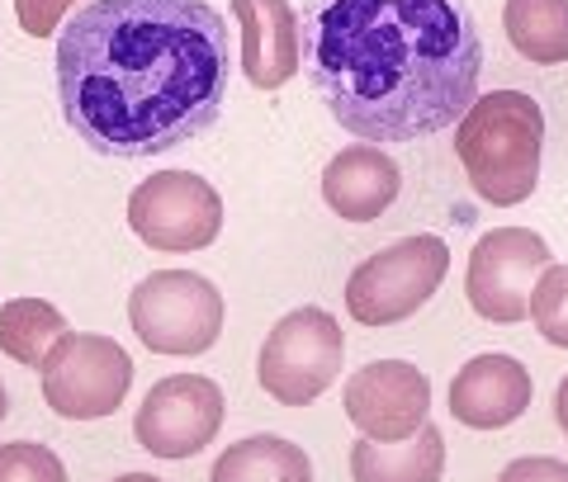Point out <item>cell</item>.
<instances>
[{
    "mask_svg": "<svg viewBox=\"0 0 568 482\" xmlns=\"http://www.w3.org/2000/svg\"><path fill=\"white\" fill-rule=\"evenodd\" d=\"M209 482H313V459L284 435H246L219 454Z\"/></svg>",
    "mask_w": 568,
    "mask_h": 482,
    "instance_id": "16",
    "label": "cell"
},
{
    "mask_svg": "<svg viewBox=\"0 0 568 482\" xmlns=\"http://www.w3.org/2000/svg\"><path fill=\"white\" fill-rule=\"evenodd\" d=\"M555 421H559V431L568 435V373L559 379V392H555Z\"/></svg>",
    "mask_w": 568,
    "mask_h": 482,
    "instance_id": "23",
    "label": "cell"
},
{
    "mask_svg": "<svg viewBox=\"0 0 568 482\" xmlns=\"http://www.w3.org/2000/svg\"><path fill=\"white\" fill-rule=\"evenodd\" d=\"M545 152V114L521 91H493L455 123V156L474 194L493 208H511L536 194Z\"/></svg>",
    "mask_w": 568,
    "mask_h": 482,
    "instance_id": "3",
    "label": "cell"
},
{
    "mask_svg": "<svg viewBox=\"0 0 568 482\" xmlns=\"http://www.w3.org/2000/svg\"><path fill=\"white\" fill-rule=\"evenodd\" d=\"M304 76L361 142H417L469 114L484 43L465 0H308Z\"/></svg>",
    "mask_w": 568,
    "mask_h": 482,
    "instance_id": "2",
    "label": "cell"
},
{
    "mask_svg": "<svg viewBox=\"0 0 568 482\" xmlns=\"http://www.w3.org/2000/svg\"><path fill=\"white\" fill-rule=\"evenodd\" d=\"M0 482H67V469L43 444L14 440V444H0Z\"/></svg>",
    "mask_w": 568,
    "mask_h": 482,
    "instance_id": "20",
    "label": "cell"
},
{
    "mask_svg": "<svg viewBox=\"0 0 568 482\" xmlns=\"http://www.w3.org/2000/svg\"><path fill=\"white\" fill-rule=\"evenodd\" d=\"M43 402L67 421H100L114 417L133 388V360L114 336L100 331H67L39 365Z\"/></svg>",
    "mask_w": 568,
    "mask_h": 482,
    "instance_id": "7",
    "label": "cell"
},
{
    "mask_svg": "<svg viewBox=\"0 0 568 482\" xmlns=\"http://www.w3.org/2000/svg\"><path fill=\"white\" fill-rule=\"evenodd\" d=\"M549 265V242L530 227H493L474 242L465 294L469 308L484 321H526L530 317V289Z\"/></svg>",
    "mask_w": 568,
    "mask_h": 482,
    "instance_id": "9",
    "label": "cell"
},
{
    "mask_svg": "<svg viewBox=\"0 0 568 482\" xmlns=\"http://www.w3.org/2000/svg\"><path fill=\"white\" fill-rule=\"evenodd\" d=\"M129 227L152 252H204L223 232V194L194 171H152L129 194Z\"/></svg>",
    "mask_w": 568,
    "mask_h": 482,
    "instance_id": "8",
    "label": "cell"
},
{
    "mask_svg": "<svg viewBox=\"0 0 568 482\" xmlns=\"http://www.w3.org/2000/svg\"><path fill=\"white\" fill-rule=\"evenodd\" d=\"M398 189H403L398 161L384 156L379 142L342 147L323 171V199L336 218H346V223H375L379 213L398 199Z\"/></svg>",
    "mask_w": 568,
    "mask_h": 482,
    "instance_id": "14",
    "label": "cell"
},
{
    "mask_svg": "<svg viewBox=\"0 0 568 482\" xmlns=\"http://www.w3.org/2000/svg\"><path fill=\"white\" fill-rule=\"evenodd\" d=\"M446 473V435L426 421L413 440L379 444L361 435L351 444V478L355 482H440Z\"/></svg>",
    "mask_w": 568,
    "mask_h": 482,
    "instance_id": "15",
    "label": "cell"
},
{
    "mask_svg": "<svg viewBox=\"0 0 568 482\" xmlns=\"http://www.w3.org/2000/svg\"><path fill=\"white\" fill-rule=\"evenodd\" d=\"M227 20L209 0H85L58 33L62 119L95 156L204 137L227 100Z\"/></svg>",
    "mask_w": 568,
    "mask_h": 482,
    "instance_id": "1",
    "label": "cell"
},
{
    "mask_svg": "<svg viewBox=\"0 0 568 482\" xmlns=\"http://www.w3.org/2000/svg\"><path fill=\"white\" fill-rule=\"evenodd\" d=\"M536 383L521 360L511 355H474V360L455 373L450 383V417L469 431H503V425L521 421Z\"/></svg>",
    "mask_w": 568,
    "mask_h": 482,
    "instance_id": "13",
    "label": "cell"
},
{
    "mask_svg": "<svg viewBox=\"0 0 568 482\" xmlns=\"http://www.w3.org/2000/svg\"><path fill=\"white\" fill-rule=\"evenodd\" d=\"M503 29L526 62L536 66L568 62V0H507Z\"/></svg>",
    "mask_w": 568,
    "mask_h": 482,
    "instance_id": "17",
    "label": "cell"
},
{
    "mask_svg": "<svg viewBox=\"0 0 568 482\" xmlns=\"http://www.w3.org/2000/svg\"><path fill=\"white\" fill-rule=\"evenodd\" d=\"M242 29V76L256 91H280L304 66V20L290 0H233Z\"/></svg>",
    "mask_w": 568,
    "mask_h": 482,
    "instance_id": "12",
    "label": "cell"
},
{
    "mask_svg": "<svg viewBox=\"0 0 568 482\" xmlns=\"http://www.w3.org/2000/svg\"><path fill=\"white\" fill-rule=\"evenodd\" d=\"M6 412H10V398H6V383H0V421H6Z\"/></svg>",
    "mask_w": 568,
    "mask_h": 482,
    "instance_id": "25",
    "label": "cell"
},
{
    "mask_svg": "<svg viewBox=\"0 0 568 482\" xmlns=\"http://www.w3.org/2000/svg\"><path fill=\"white\" fill-rule=\"evenodd\" d=\"M223 388L204 373H171L156 379L133 417V435L152 459H190L223 431Z\"/></svg>",
    "mask_w": 568,
    "mask_h": 482,
    "instance_id": "10",
    "label": "cell"
},
{
    "mask_svg": "<svg viewBox=\"0 0 568 482\" xmlns=\"http://www.w3.org/2000/svg\"><path fill=\"white\" fill-rule=\"evenodd\" d=\"M114 482H162V478H152V473H119Z\"/></svg>",
    "mask_w": 568,
    "mask_h": 482,
    "instance_id": "24",
    "label": "cell"
},
{
    "mask_svg": "<svg viewBox=\"0 0 568 482\" xmlns=\"http://www.w3.org/2000/svg\"><path fill=\"white\" fill-rule=\"evenodd\" d=\"M71 6H81V0H14V14H20V29L29 39H52Z\"/></svg>",
    "mask_w": 568,
    "mask_h": 482,
    "instance_id": "21",
    "label": "cell"
},
{
    "mask_svg": "<svg viewBox=\"0 0 568 482\" xmlns=\"http://www.w3.org/2000/svg\"><path fill=\"white\" fill-rule=\"evenodd\" d=\"M346 336L342 321L327 308H294L284 312L256 355V379L280 407H308L342 379Z\"/></svg>",
    "mask_w": 568,
    "mask_h": 482,
    "instance_id": "5",
    "label": "cell"
},
{
    "mask_svg": "<svg viewBox=\"0 0 568 482\" xmlns=\"http://www.w3.org/2000/svg\"><path fill=\"white\" fill-rule=\"evenodd\" d=\"M342 402L361 435L398 444L413 440L432 421V379L407 360H369L365 369L351 373Z\"/></svg>",
    "mask_w": 568,
    "mask_h": 482,
    "instance_id": "11",
    "label": "cell"
},
{
    "mask_svg": "<svg viewBox=\"0 0 568 482\" xmlns=\"http://www.w3.org/2000/svg\"><path fill=\"white\" fill-rule=\"evenodd\" d=\"M530 321L549 346L568 350V265H545L530 289Z\"/></svg>",
    "mask_w": 568,
    "mask_h": 482,
    "instance_id": "19",
    "label": "cell"
},
{
    "mask_svg": "<svg viewBox=\"0 0 568 482\" xmlns=\"http://www.w3.org/2000/svg\"><path fill=\"white\" fill-rule=\"evenodd\" d=\"M129 321L152 355H204L219 346L223 294L194 270H152L129 294Z\"/></svg>",
    "mask_w": 568,
    "mask_h": 482,
    "instance_id": "6",
    "label": "cell"
},
{
    "mask_svg": "<svg viewBox=\"0 0 568 482\" xmlns=\"http://www.w3.org/2000/svg\"><path fill=\"white\" fill-rule=\"evenodd\" d=\"M446 270H450V246L440 237H432V232L398 237L351 270L346 312L361 321V327H394V321H407L440 289Z\"/></svg>",
    "mask_w": 568,
    "mask_h": 482,
    "instance_id": "4",
    "label": "cell"
},
{
    "mask_svg": "<svg viewBox=\"0 0 568 482\" xmlns=\"http://www.w3.org/2000/svg\"><path fill=\"white\" fill-rule=\"evenodd\" d=\"M497 482H568V463L564 459H545V454H526L511 459Z\"/></svg>",
    "mask_w": 568,
    "mask_h": 482,
    "instance_id": "22",
    "label": "cell"
},
{
    "mask_svg": "<svg viewBox=\"0 0 568 482\" xmlns=\"http://www.w3.org/2000/svg\"><path fill=\"white\" fill-rule=\"evenodd\" d=\"M67 331V312L52 308L48 298H10L0 308V350L24 369H39Z\"/></svg>",
    "mask_w": 568,
    "mask_h": 482,
    "instance_id": "18",
    "label": "cell"
}]
</instances>
